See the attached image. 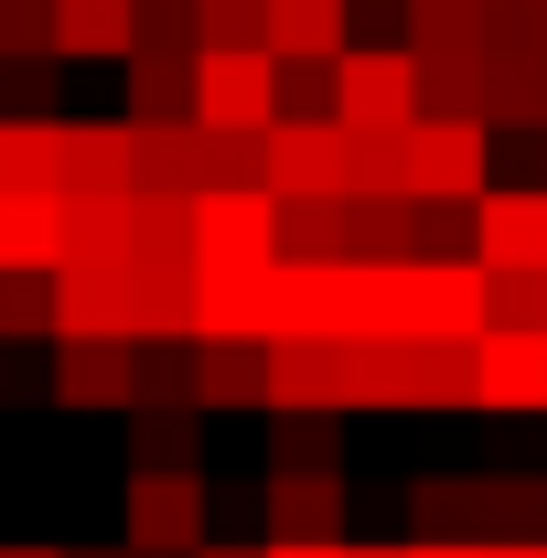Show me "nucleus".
Returning a JSON list of instances; mask_svg holds the SVG:
<instances>
[{
	"label": "nucleus",
	"mask_w": 547,
	"mask_h": 558,
	"mask_svg": "<svg viewBox=\"0 0 547 558\" xmlns=\"http://www.w3.org/2000/svg\"><path fill=\"white\" fill-rule=\"evenodd\" d=\"M418 54L409 44H343L333 54V119L343 130H418Z\"/></svg>",
	"instance_id": "obj_1"
},
{
	"label": "nucleus",
	"mask_w": 547,
	"mask_h": 558,
	"mask_svg": "<svg viewBox=\"0 0 547 558\" xmlns=\"http://www.w3.org/2000/svg\"><path fill=\"white\" fill-rule=\"evenodd\" d=\"M258 150H269V194L279 205H301V194H354V130H343V119H269Z\"/></svg>",
	"instance_id": "obj_2"
},
{
	"label": "nucleus",
	"mask_w": 547,
	"mask_h": 558,
	"mask_svg": "<svg viewBox=\"0 0 547 558\" xmlns=\"http://www.w3.org/2000/svg\"><path fill=\"white\" fill-rule=\"evenodd\" d=\"M494 172V130L483 119H418L409 130V194L418 205H483Z\"/></svg>",
	"instance_id": "obj_3"
},
{
	"label": "nucleus",
	"mask_w": 547,
	"mask_h": 558,
	"mask_svg": "<svg viewBox=\"0 0 547 558\" xmlns=\"http://www.w3.org/2000/svg\"><path fill=\"white\" fill-rule=\"evenodd\" d=\"M194 269H279V194H194Z\"/></svg>",
	"instance_id": "obj_4"
},
{
	"label": "nucleus",
	"mask_w": 547,
	"mask_h": 558,
	"mask_svg": "<svg viewBox=\"0 0 547 558\" xmlns=\"http://www.w3.org/2000/svg\"><path fill=\"white\" fill-rule=\"evenodd\" d=\"M130 548L139 558H194L205 548V473L130 462Z\"/></svg>",
	"instance_id": "obj_5"
},
{
	"label": "nucleus",
	"mask_w": 547,
	"mask_h": 558,
	"mask_svg": "<svg viewBox=\"0 0 547 558\" xmlns=\"http://www.w3.org/2000/svg\"><path fill=\"white\" fill-rule=\"evenodd\" d=\"M483 333V258H409V344H473Z\"/></svg>",
	"instance_id": "obj_6"
},
{
	"label": "nucleus",
	"mask_w": 547,
	"mask_h": 558,
	"mask_svg": "<svg viewBox=\"0 0 547 558\" xmlns=\"http://www.w3.org/2000/svg\"><path fill=\"white\" fill-rule=\"evenodd\" d=\"M194 119L205 130H269L279 119V54H194Z\"/></svg>",
	"instance_id": "obj_7"
},
{
	"label": "nucleus",
	"mask_w": 547,
	"mask_h": 558,
	"mask_svg": "<svg viewBox=\"0 0 547 558\" xmlns=\"http://www.w3.org/2000/svg\"><path fill=\"white\" fill-rule=\"evenodd\" d=\"M54 333H130L139 344V269L130 258H65L54 269Z\"/></svg>",
	"instance_id": "obj_8"
},
{
	"label": "nucleus",
	"mask_w": 547,
	"mask_h": 558,
	"mask_svg": "<svg viewBox=\"0 0 547 558\" xmlns=\"http://www.w3.org/2000/svg\"><path fill=\"white\" fill-rule=\"evenodd\" d=\"M65 205H119L139 194V130L130 119H65Z\"/></svg>",
	"instance_id": "obj_9"
},
{
	"label": "nucleus",
	"mask_w": 547,
	"mask_h": 558,
	"mask_svg": "<svg viewBox=\"0 0 547 558\" xmlns=\"http://www.w3.org/2000/svg\"><path fill=\"white\" fill-rule=\"evenodd\" d=\"M54 398L65 409H130L139 398V344L130 333H54Z\"/></svg>",
	"instance_id": "obj_10"
},
{
	"label": "nucleus",
	"mask_w": 547,
	"mask_h": 558,
	"mask_svg": "<svg viewBox=\"0 0 547 558\" xmlns=\"http://www.w3.org/2000/svg\"><path fill=\"white\" fill-rule=\"evenodd\" d=\"M473 258L483 269H547V183H483L473 205Z\"/></svg>",
	"instance_id": "obj_11"
},
{
	"label": "nucleus",
	"mask_w": 547,
	"mask_h": 558,
	"mask_svg": "<svg viewBox=\"0 0 547 558\" xmlns=\"http://www.w3.org/2000/svg\"><path fill=\"white\" fill-rule=\"evenodd\" d=\"M473 409L505 418L547 409V333H473Z\"/></svg>",
	"instance_id": "obj_12"
},
{
	"label": "nucleus",
	"mask_w": 547,
	"mask_h": 558,
	"mask_svg": "<svg viewBox=\"0 0 547 558\" xmlns=\"http://www.w3.org/2000/svg\"><path fill=\"white\" fill-rule=\"evenodd\" d=\"M194 440H205V398L194 387H139L130 398V462L194 473Z\"/></svg>",
	"instance_id": "obj_13"
},
{
	"label": "nucleus",
	"mask_w": 547,
	"mask_h": 558,
	"mask_svg": "<svg viewBox=\"0 0 547 558\" xmlns=\"http://www.w3.org/2000/svg\"><path fill=\"white\" fill-rule=\"evenodd\" d=\"M269 279L279 269H194V344H215V333L269 344Z\"/></svg>",
	"instance_id": "obj_14"
},
{
	"label": "nucleus",
	"mask_w": 547,
	"mask_h": 558,
	"mask_svg": "<svg viewBox=\"0 0 547 558\" xmlns=\"http://www.w3.org/2000/svg\"><path fill=\"white\" fill-rule=\"evenodd\" d=\"M343 537V473H269V548H333Z\"/></svg>",
	"instance_id": "obj_15"
},
{
	"label": "nucleus",
	"mask_w": 547,
	"mask_h": 558,
	"mask_svg": "<svg viewBox=\"0 0 547 558\" xmlns=\"http://www.w3.org/2000/svg\"><path fill=\"white\" fill-rule=\"evenodd\" d=\"M333 398L343 409H409V344L398 333H343L333 344Z\"/></svg>",
	"instance_id": "obj_16"
},
{
	"label": "nucleus",
	"mask_w": 547,
	"mask_h": 558,
	"mask_svg": "<svg viewBox=\"0 0 547 558\" xmlns=\"http://www.w3.org/2000/svg\"><path fill=\"white\" fill-rule=\"evenodd\" d=\"M139 0H54V54L65 65H130Z\"/></svg>",
	"instance_id": "obj_17"
},
{
	"label": "nucleus",
	"mask_w": 547,
	"mask_h": 558,
	"mask_svg": "<svg viewBox=\"0 0 547 558\" xmlns=\"http://www.w3.org/2000/svg\"><path fill=\"white\" fill-rule=\"evenodd\" d=\"M354 44V0H269V54L279 65H333Z\"/></svg>",
	"instance_id": "obj_18"
},
{
	"label": "nucleus",
	"mask_w": 547,
	"mask_h": 558,
	"mask_svg": "<svg viewBox=\"0 0 547 558\" xmlns=\"http://www.w3.org/2000/svg\"><path fill=\"white\" fill-rule=\"evenodd\" d=\"M194 398L205 409H269V344H236V333L194 344Z\"/></svg>",
	"instance_id": "obj_19"
},
{
	"label": "nucleus",
	"mask_w": 547,
	"mask_h": 558,
	"mask_svg": "<svg viewBox=\"0 0 547 558\" xmlns=\"http://www.w3.org/2000/svg\"><path fill=\"white\" fill-rule=\"evenodd\" d=\"M483 130H547V54H483Z\"/></svg>",
	"instance_id": "obj_20"
},
{
	"label": "nucleus",
	"mask_w": 547,
	"mask_h": 558,
	"mask_svg": "<svg viewBox=\"0 0 547 558\" xmlns=\"http://www.w3.org/2000/svg\"><path fill=\"white\" fill-rule=\"evenodd\" d=\"M65 183V119H0V194H54Z\"/></svg>",
	"instance_id": "obj_21"
},
{
	"label": "nucleus",
	"mask_w": 547,
	"mask_h": 558,
	"mask_svg": "<svg viewBox=\"0 0 547 558\" xmlns=\"http://www.w3.org/2000/svg\"><path fill=\"white\" fill-rule=\"evenodd\" d=\"M194 119V54H130V130H183Z\"/></svg>",
	"instance_id": "obj_22"
},
{
	"label": "nucleus",
	"mask_w": 547,
	"mask_h": 558,
	"mask_svg": "<svg viewBox=\"0 0 547 558\" xmlns=\"http://www.w3.org/2000/svg\"><path fill=\"white\" fill-rule=\"evenodd\" d=\"M343 258H418V205L409 194H354L343 205Z\"/></svg>",
	"instance_id": "obj_23"
},
{
	"label": "nucleus",
	"mask_w": 547,
	"mask_h": 558,
	"mask_svg": "<svg viewBox=\"0 0 547 558\" xmlns=\"http://www.w3.org/2000/svg\"><path fill=\"white\" fill-rule=\"evenodd\" d=\"M269 409H343V398H333V344L279 333V344H269Z\"/></svg>",
	"instance_id": "obj_24"
},
{
	"label": "nucleus",
	"mask_w": 547,
	"mask_h": 558,
	"mask_svg": "<svg viewBox=\"0 0 547 558\" xmlns=\"http://www.w3.org/2000/svg\"><path fill=\"white\" fill-rule=\"evenodd\" d=\"M483 333H547V269H483Z\"/></svg>",
	"instance_id": "obj_25"
},
{
	"label": "nucleus",
	"mask_w": 547,
	"mask_h": 558,
	"mask_svg": "<svg viewBox=\"0 0 547 558\" xmlns=\"http://www.w3.org/2000/svg\"><path fill=\"white\" fill-rule=\"evenodd\" d=\"M409 409H473V344H409Z\"/></svg>",
	"instance_id": "obj_26"
},
{
	"label": "nucleus",
	"mask_w": 547,
	"mask_h": 558,
	"mask_svg": "<svg viewBox=\"0 0 547 558\" xmlns=\"http://www.w3.org/2000/svg\"><path fill=\"white\" fill-rule=\"evenodd\" d=\"M409 54H483V0H409Z\"/></svg>",
	"instance_id": "obj_27"
},
{
	"label": "nucleus",
	"mask_w": 547,
	"mask_h": 558,
	"mask_svg": "<svg viewBox=\"0 0 547 558\" xmlns=\"http://www.w3.org/2000/svg\"><path fill=\"white\" fill-rule=\"evenodd\" d=\"M279 258H343V194L279 205Z\"/></svg>",
	"instance_id": "obj_28"
},
{
	"label": "nucleus",
	"mask_w": 547,
	"mask_h": 558,
	"mask_svg": "<svg viewBox=\"0 0 547 558\" xmlns=\"http://www.w3.org/2000/svg\"><path fill=\"white\" fill-rule=\"evenodd\" d=\"M54 333V269H0V344Z\"/></svg>",
	"instance_id": "obj_29"
},
{
	"label": "nucleus",
	"mask_w": 547,
	"mask_h": 558,
	"mask_svg": "<svg viewBox=\"0 0 547 558\" xmlns=\"http://www.w3.org/2000/svg\"><path fill=\"white\" fill-rule=\"evenodd\" d=\"M269 473H343L333 409H279V462H269Z\"/></svg>",
	"instance_id": "obj_30"
},
{
	"label": "nucleus",
	"mask_w": 547,
	"mask_h": 558,
	"mask_svg": "<svg viewBox=\"0 0 547 558\" xmlns=\"http://www.w3.org/2000/svg\"><path fill=\"white\" fill-rule=\"evenodd\" d=\"M139 194H194V119L183 130H139Z\"/></svg>",
	"instance_id": "obj_31"
},
{
	"label": "nucleus",
	"mask_w": 547,
	"mask_h": 558,
	"mask_svg": "<svg viewBox=\"0 0 547 558\" xmlns=\"http://www.w3.org/2000/svg\"><path fill=\"white\" fill-rule=\"evenodd\" d=\"M194 22H205V54H269V0H194Z\"/></svg>",
	"instance_id": "obj_32"
},
{
	"label": "nucleus",
	"mask_w": 547,
	"mask_h": 558,
	"mask_svg": "<svg viewBox=\"0 0 547 558\" xmlns=\"http://www.w3.org/2000/svg\"><path fill=\"white\" fill-rule=\"evenodd\" d=\"M54 54V0H0V65H44Z\"/></svg>",
	"instance_id": "obj_33"
},
{
	"label": "nucleus",
	"mask_w": 547,
	"mask_h": 558,
	"mask_svg": "<svg viewBox=\"0 0 547 558\" xmlns=\"http://www.w3.org/2000/svg\"><path fill=\"white\" fill-rule=\"evenodd\" d=\"M130 54H205L194 0H139V44H130Z\"/></svg>",
	"instance_id": "obj_34"
},
{
	"label": "nucleus",
	"mask_w": 547,
	"mask_h": 558,
	"mask_svg": "<svg viewBox=\"0 0 547 558\" xmlns=\"http://www.w3.org/2000/svg\"><path fill=\"white\" fill-rule=\"evenodd\" d=\"M279 119H333V65H279Z\"/></svg>",
	"instance_id": "obj_35"
},
{
	"label": "nucleus",
	"mask_w": 547,
	"mask_h": 558,
	"mask_svg": "<svg viewBox=\"0 0 547 558\" xmlns=\"http://www.w3.org/2000/svg\"><path fill=\"white\" fill-rule=\"evenodd\" d=\"M483 558H547V537H483Z\"/></svg>",
	"instance_id": "obj_36"
},
{
	"label": "nucleus",
	"mask_w": 547,
	"mask_h": 558,
	"mask_svg": "<svg viewBox=\"0 0 547 558\" xmlns=\"http://www.w3.org/2000/svg\"><path fill=\"white\" fill-rule=\"evenodd\" d=\"M269 558H354V548H343V537H333V548H269Z\"/></svg>",
	"instance_id": "obj_37"
},
{
	"label": "nucleus",
	"mask_w": 547,
	"mask_h": 558,
	"mask_svg": "<svg viewBox=\"0 0 547 558\" xmlns=\"http://www.w3.org/2000/svg\"><path fill=\"white\" fill-rule=\"evenodd\" d=\"M194 558H269V548H215V537H205V548H194Z\"/></svg>",
	"instance_id": "obj_38"
},
{
	"label": "nucleus",
	"mask_w": 547,
	"mask_h": 558,
	"mask_svg": "<svg viewBox=\"0 0 547 558\" xmlns=\"http://www.w3.org/2000/svg\"><path fill=\"white\" fill-rule=\"evenodd\" d=\"M0 558H65V548H0Z\"/></svg>",
	"instance_id": "obj_39"
},
{
	"label": "nucleus",
	"mask_w": 547,
	"mask_h": 558,
	"mask_svg": "<svg viewBox=\"0 0 547 558\" xmlns=\"http://www.w3.org/2000/svg\"><path fill=\"white\" fill-rule=\"evenodd\" d=\"M354 558H409V548H354Z\"/></svg>",
	"instance_id": "obj_40"
},
{
	"label": "nucleus",
	"mask_w": 547,
	"mask_h": 558,
	"mask_svg": "<svg viewBox=\"0 0 547 558\" xmlns=\"http://www.w3.org/2000/svg\"><path fill=\"white\" fill-rule=\"evenodd\" d=\"M537 150H547V130H537Z\"/></svg>",
	"instance_id": "obj_41"
}]
</instances>
